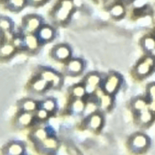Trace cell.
I'll list each match as a JSON object with an SVG mask.
<instances>
[{"label": "cell", "mask_w": 155, "mask_h": 155, "mask_svg": "<svg viewBox=\"0 0 155 155\" xmlns=\"http://www.w3.org/2000/svg\"><path fill=\"white\" fill-rule=\"evenodd\" d=\"M148 139L143 134H136L130 141V147L136 152L143 151L148 147Z\"/></svg>", "instance_id": "5"}, {"label": "cell", "mask_w": 155, "mask_h": 155, "mask_svg": "<svg viewBox=\"0 0 155 155\" xmlns=\"http://www.w3.org/2000/svg\"><path fill=\"white\" fill-rule=\"evenodd\" d=\"M53 57L58 61H64L71 57V49L68 45H58L53 49Z\"/></svg>", "instance_id": "7"}, {"label": "cell", "mask_w": 155, "mask_h": 155, "mask_svg": "<svg viewBox=\"0 0 155 155\" xmlns=\"http://www.w3.org/2000/svg\"><path fill=\"white\" fill-rule=\"evenodd\" d=\"M38 36L39 39L44 42H48L54 37V30L49 26H43L38 30Z\"/></svg>", "instance_id": "10"}, {"label": "cell", "mask_w": 155, "mask_h": 155, "mask_svg": "<svg viewBox=\"0 0 155 155\" xmlns=\"http://www.w3.org/2000/svg\"><path fill=\"white\" fill-rule=\"evenodd\" d=\"M74 8V5L72 0H61L54 12V18L58 22H64L71 16Z\"/></svg>", "instance_id": "1"}, {"label": "cell", "mask_w": 155, "mask_h": 155, "mask_svg": "<svg viewBox=\"0 0 155 155\" xmlns=\"http://www.w3.org/2000/svg\"><path fill=\"white\" fill-rule=\"evenodd\" d=\"M48 113H49V112L47 111L46 110H45V109L43 108H41L36 111V117L38 120L43 121L45 120L46 119H48Z\"/></svg>", "instance_id": "31"}, {"label": "cell", "mask_w": 155, "mask_h": 155, "mask_svg": "<svg viewBox=\"0 0 155 155\" xmlns=\"http://www.w3.org/2000/svg\"><path fill=\"white\" fill-rule=\"evenodd\" d=\"M33 138H34L35 140L38 141V142H42V141L45 140L47 137V132L45 129L39 128L37 129L34 131L33 134Z\"/></svg>", "instance_id": "28"}, {"label": "cell", "mask_w": 155, "mask_h": 155, "mask_svg": "<svg viewBox=\"0 0 155 155\" xmlns=\"http://www.w3.org/2000/svg\"><path fill=\"white\" fill-rule=\"evenodd\" d=\"M41 77L46 80L48 83H51L54 87H58L61 83V77L51 71H43L41 74Z\"/></svg>", "instance_id": "9"}, {"label": "cell", "mask_w": 155, "mask_h": 155, "mask_svg": "<svg viewBox=\"0 0 155 155\" xmlns=\"http://www.w3.org/2000/svg\"><path fill=\"white\" fill-rule=\"evenodd\" d=\"M97 110H98V104L93 101H89L86 104L83 114L86 116L89 117L93 114H95V111Z\"/></svg>", "instance_id": "26"}, {"label": "cell", "mask_w": 155, "mask_h": 155, "mask_svg": "<svg viewBox=\"0 0 155 155\" xmlns=\"http://www.w3.org/2000/svg\"><path fill=\"white\" fill-rule=\"evenodd\" d=\"M15 50L16 48L12 42L2 43L0 48V56L2 58H7L13 55L14 53L15 52Z\"/></svg>", "instance_id": "13"}, {"label": "cell", "mask_w": 155, "mask_h": 155, "mask_svg": "<svg viewBox=\"0 0 155 155\" xmlns=\"http://www.w3.org/2000/svg\"><path fill=\"white\" fill-rule=\"evenodd\" d=\"M148 107L151 112L155 113V100H151L150 103L148 104Z\"/></svg>", "instance_id": "34"}, {"label": "cell", "mask_w": 155, "mask_h": 155, "mask_svg": "<svg viewBox=\"0 0 155 155\" xmlns=\"http://www.w3.org/2000/svg\"><path fill=\"white\" fill-rule=\"evenodd\" d=\"M101 82V77L98 74L92 73L89 74L85 79V87L86 92L89 94H92L97 89V86Z\"/></svg>", "instance_id": "6"}, {"label": "cell", "mask_w": 155, "mask_h": 155, "mask_svg": "<svg viewBox=\"0 0 155 155\" xmlns=\"http://www.w3.org/2000/svg\"><path fill=\"white\" fill-rule=\"evenodd\" d=\"M24 44L25 46L30 51H36L39 48V40L36 36L33 34H27L24 38Z\"/></svg>", "instance_id": "12"}, {"label": "cell", "mask_w": 155, "mask_h": 155, "mask_svg": "<svg viewBox=\"0 0 155 155\" xmlns=\"http://www.w3.org/2000/svg\"><path fill=\"white\" fill-rule=\"evenodd\" d=\"M21 107L23 111L32 113L34 110H36V107H37V104H36V103L33 100L26 99L21 102Z\"/></svg>", "instance_id": "21"}, {"label": "cell", "mask_w": 155, "mask_h": 155, "mask_svg": "<svg viewBox=\"0 0 155 155\" xmlns=\"http://www.w3.org/2000/svg\"><path fill=\"white\" fill-rule=\"evenodd\" d=\"M56 104L54 100L51 99V98H48V99L42 101V108L46 110L48 112H52L55 109Z\"/></svg>", "instance_id": "29"}, {"label": "cell", "mask_w": 155, "mask_h": 155, "mask_svg": "<svg viewBox=\"0 0 155 155\" xmlns=\"http://www.w3.org/2000/svg\"><path fill=\"white\" fill-rule=\"evenodd\" d=\"M0 27H1L2 32L10 31L11 28H12V23L8 18H2L0 20Z\"/></svg>", "instance_id": "30"}, {"label": "cell", "mask_w": 155, "mask_h": 155, "mask_svg": "<svg viewBox=\"0 0 155 155\" xmlns=\"http://www.w3.org/2000/svg\"><path fill=\"white\" fill-rule=\"evenodd\" d=\"M86 107V104L81 98H76L71 104V110L73 113L80 114L83 113Z\"/></svg>", "instance_id": "19"}, {"label": "cell", "mask_w": 155, "mask_h": 155, "mask_svg": "<svg viewBox=\"0 0 155 155\" xmlns=\"http://www.w3.org/2000/svg\"><path fill=\"white\" fill-rule=\"evenodd\" d=\"M112 103H113V100L110 95L107 93L101 95L99 98V104L101 108L108 109L112 105Z\"/></svg>", "instance_id": "24"}, {"label": "cell", "mask_w": 155, "mask_h": 155, "mask_svg": "<svg viewBox=\"0 0 155 155\" xmlns=\"http://www.w3.org/2000/svg\"><path fill=\"white\" fill-rule=\"evenodd\" d=\"M83 64L79 59H72L68 63L66 67L67 74L71 76H76L80 74L83 71Z\"/></svg>", "instance_id": "8"}, {"label": "cell", "mask_w": 155, "mask_h": 155, "mask_svg": "<svg viewBox=\"0 0 155 155\" xmlns=\"http://www.w3.org/2000/svg\"><path fill=\"white\" fill-rule=\"evenodd\" d=\"M42 147L44 149L48 150V151H51V150H54L58 148V141L56 140L54 138H46L45 140L42 141Z\"/></svg>", "instance_id": "22"}, {"label": "cell", "mask_w": 155, "mask_h": 155, "mask_svg": "<svg viewBox=\"0 0 155 155\" xmlns=\"http://www.w3.org/2000/svg\"><path fill=\"white\" fill-rule=\"evenodd\" d=\"M155 65V58L148 56L145 58L140 63L138 64L136 68V72L139 77H145L150 74Z\"/></svg>", "instance_id": "2"}, {"label": "cell", "mask_w": 155, "mask_h": 155, "mask_svg": "<svg viewBox=\"0 0 155 155\" xmlns=\"http://www.w3.org/2000/svg\"><path fill=\"white\" fill-rule=\"evenodd\" d=\"M120 84V78L118 75L115 74H111L107 76L104 80L103 89L105 93L112 95L119 88Z\"/></svg>", "instance_id": "3"}, {"label": "cell", "mask_w": 155, "mask_h": 155, "mask_svg": "<svg viewBox=\"0 0 155 155\" xmlns=\"http://www.w3.org/2000/svg\"><path fill=\"white\" fill-rule=\"evenodd\" d=\"M142 45L145 51H154L155 49V38L153 36H146L142 40Z\"/></svg>", "instance_id": "23"}, {"label": "cell", "mask_w": 155, "mask_h": 155, "mask_svg": "<svg viewBox=\"0 0 155 155\" xmlns=\"http://www.w3.org/2000/svg\"><path fill=\"white\" fill-rule=\"evenodd\" d=\"M153 118H154L153 112H151L148 108L139 112V120L141 124H144V125L149 124L153 120Z\"/></svg>", "instance_id": "18"}, {"label": "cell", "mask_w": 155, "mask_h": 155, "mask_svg": "<svg viewBox=\"0 0 155 155\" xmlns=\"http://www.w3.org/2000/svg\"><path fill=\"white\" fill-rule=\"evenodd\" d=\"M73 96L75 97L76 98H82L86 95V89L85 86H82V85H77V86H74L72 88V91H71Z\"/></svg>", "instance_id": "25"}, {"label": "cell", "mask_w": 155, "mask_h": 155, "mask_svg": "<svg viewBox=\"0 0 155 155\" xmlns=\"http://www.w3.org/2000/svg\"><path fill=\"white\" fill-rule=\"evenodd\" d=\"M33 120V116L30 112H23L18 116V124L23 127H25L31 124Z\"/></svg>", "instance_id": "15"}, {"label": "cell", "mask_w": 155, "mask_h": 155, "mask_svg": "<svg viewBox=\"0 0 155 155\" xmlns=\"http://www.w3.org/2000/svg\"><path fill=\"white\" fill-rule=\"evenodd\" d=\"M45 1H46V0H30V2H31L32 4L36 5H37L42 4V3L45 2Z\"/></svg>", "instance_id": "35"}, {"label": "cell", "mask_w": 155, "mask_h": 155, "mask_svg": "<svg viewBox=\"0 0 155 155\" xmlns=\"http://www.w3.org/2000/svg\"><path fill=\"white\" fill-rule=\"evenodd\" d=\"M26 3L27 0H6V5L12 11L21 10Z\"/></svg>", "instance_id": "20"}, {"label": "cell", "mask_w": 155, "mask_h": 155, "mask_svg": "<svg viewBox=\"0 0 155 155\" xmlns=\"http://www.w3.org/2000/svg\"><path fill=\"white\" fill-rule=\"evenodd\" d=\"M110 14L113 18L117 19L122 18L125 14V8L124 5L121 3H115L110 7Z\"/></svg>", "instance_id": "14"}, {"label": "cell", "mask_w": 155, "mask_h": 155, "mask_svg": "<svg viewBox=\"0 0 155 155\" xmlns=\"http://www.w3.org/2000/svg\"><path fill=\"white\" fill-rule=\"evenodd\" d=\"M12 43L15 45V48H21V47L25 45V44H24V39H21V38H15Z\"/></svg>", "instance_id": "33"}, {"label": "cell", "mask_w": 155, "mask_h": 155, "mask_svg": "<svg viewBox=\"0 0 155 155\" xmlns=\"http://www.w3.org/2000/svg\"><path fill=\"white\" fill-rule=\"evenodd\" d=\"M133 107L136 111L141 112L142 110H145V109L148 108V104H147L146 101L144 100L143 98H137L135 100L133 103Z\"/></svg>", "instance_id": "27"}, {"label": "cell", "mask_w": 155, "mask_h": 155, "mask_svg": "<svg viewBox=\"0 0 155 155\" xmlns=\"http://www.w3.org/2000/svg\"><path fill=\"white\" fill-rule=\"evenodd\" d=\"M48 84H49V83H48L46 80H44L42 77H40V78L37 79V80H36L33 82V84H32L31 86V88L34 92H44V91L48 88Z\"/></svg>", "instance_id": "17"}, {"label": "cell", "mask_w": 155, "mask_h": 155, "mask_svg": "<svg viewBox=\"0 0 155 155\" xmlns=\"http://www.w3.org/2000/svg\"><path fill=\"white\" fill-rule=\"evenodd\" d=\"M102 122L103 119L101 115H100L99 114L95 113L89 117L87 124L89 129L93 130H97L101 127Z\"/></svg>", "instance_id": "11"}, {"label": "cell", "mask_w": 155, "mask_h": 155, "mask_svg": "<svg viewBox=\"0 0 155 155\" xmlns=\"http://www.w3.org/2000/svg\"><path fill=\"white\" fill-rule=\"evenodd\" d=\"M148 94L151 100H155V83H152L148 86Z\"/></svg>", "instance_id": "32"}, {"label": "cell", "mask_w": 155, "mask_h": 155, "mask_svg": "<svg viewBox=\"0 0 155 155\" xmlns=\"http://www.w3.org/2000/svg\"><path fill=\"white\" fill-rule=\"evenodd\" d=\"M24 151V148L19 143H12L5 148V155H21Z\"/></svg>", "instance_id": "16"}, {"label": "cell", "mask_w": 155, "mask_h": 155, "mask_svg": "<svg viewBox=\"0 0 155 155\" xmlns=\"http://www.w3.org/2000/svg\"><path fill=\"white\" fill-rule=\"evenodd\" d=\"M41 20L36 15H28L24 19V28L27 34H33L40 28Z\"/></svg>", "instance_id": "4"}]
</instances>
